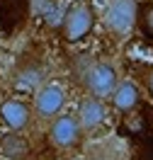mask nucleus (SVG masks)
<instances>
[{"label":"nucleus","instance_id":"obj_1","mask_svg":"<svg viewBox=\"0 0 153 160\" xmlns=\"http://www.w3.org/2000/svg\"><path fill=\"white\" fill-rule=\"evenodd\" d=\"M139 2L136 0H107L102 10V24L112 37H129L136 29Z\"/></svg>","mask_w":153,"mask_h":160},{"label":"nucleus","instance_id":"obj_2","mask_svg":"<svg viewBox=\"0 0 153 160\" xmlns=\"http://www.w3.org/2000/svg\"><path fill=\"white\" fill-rule=\"evenodd\" d=\"M119 73L114 68L112 63H107V61H97V63H92L85 68L83 73V88L88 90V95L92 97H100V100H110L117 90V85H119Z\"/></svg>","mask_w":153,"mask_h":160},{"label":"nucleus","instance_id":"obj_3","mask_svg":"<svg viewBox=\"0 0 153 160\" xmlns=\"http://www.w3.org/2000/svg\"><path fill=\"white\" fill-rule=\"evenodd\" d=\"M92 27H95V12H92V8L88 2L71 5L61 20V34H63V39L71 41V44L83 41L92 32Z\"/></svg>","mask_w":153,"mask_h":160},{"label":"nucleus","instance_id":"obj_4","mask_svg":"<svg viewBox=\"0 0 153 160\" xmlns=\"http://www.w3.org/2000/svg\"><path fill=\"white\" fill-rule=\"evenodd\" d=\"M85 136H88V133L83 131L78 117H75V114H68V112L61 114V117H56L49 126V141L61 150L80 148Z\"/></svg>","mask_w":153,"mask_h":160},{"label":"nucleus","instance_id":"obj_5","mask_svg":"<svg viewBox=\"0 0 153 160\" xmlns=\"http://www.w3.org/2000/svg\"><path fill=\"white\" fill-rule=\"evenodd\" d=\"M66 90H63L59 82H44L39 90L34 92V114L39 117V119H56V117H61L63 114V107H66Z\"/></svg>","mask_w":153,"mask_h":160},{"label":"nucleus","instance_id":"obj_6","mask_svg":"<svg viewBox=\"0 0 153 160\" xmlns=\"http://www.w3.org/2000/svg\"><path fill=\"white\" fill-rule=\"evenodd\" d=\"M75 117L80 121V126L85 133H95V131H100L105 126V121H107V107H105V102L100 97H83L80 107L75 112Z\"/></svg>","mask_w":153,"mask_h":160},{"label":"nucleus","instance_id":"obj_7","mask_svg":"<svg viewBox=\"0 0 153 160\" xmlns=\"http://www.w3.org/2000/svg\"><path fill=\"white\" fill-rule=\"evenodd\" d=\"M44 68L39 61H22L17 68L12 70L10 85L20 92H37L44 85Z\"/></svg>","mask_w":153,"mask_h":160},{"label":"nucleus","instance_id":"obj_8","mask_svg":"<svg viewBox=\"0 0 153 160\" xmlns=\"http://www.w3.org/2000/svg\"><path fill=\"white\" fill-rule=\"evenodd\" d=\"M0 121L10 131L20 133V131H24L32 124V107L24 100L10 97V100H5L0 104Z\"/></svg>","mask_w":153,"mask_h":160},{"label":"nucleus","instance_id":"obj_9","mask_svg":"<svg viewBox=\"0 0 153 160\" xmlns=\"http://www.w3.org/2000/svg\"><path fill=\"white\" fill-rule=\"evenodd\" d=\"M139 102H141V92L139 88L134 85L131 80H119V85H117V90L114 95L110 97V104H112L114 112H119V114H131L136 107H139Z\"/></svg>","mask_w":153,"mask_h":160},{"label":"nucleus","instance_id":"obj_10","mask_svg":"<svg viewBox=\"0 0 153 160\" xmlns=\"http://www.w3.org/2000/svg\"><path fill=\"white\" fill-rule=\"evenodd\" d=\"M29 155V146L27 141L10 131L8 136H0V158L3 160H27Z\"/></svg>","mask_w":153,"mask_h":160},{"label":"nucleus","instance_id":"obj_11","mask_svg":"<svg viewBox=\"0 0 153 160\" xmlns=\"http://www.w3.org/2000/svg\"><path fill=\"white\" fill-rule=\"evenodd\" d=\"M136 29L146 39H153V2H139V15H136Z\"/></svg>","mask_w":153,"mask_h":160},{"label":"nucleus","instance_id":"obj_12","mask_svg":"<svg viewBox=\"0 0 153 160\" xmlns=\"http://www.w3.org/2000/svg\"><path fill=\"white\" fill-rule=\"evenodd\" d=\"M146 88H148V92H151V97H153V68L146 73Z\"/></svg>","mask_w":153,"mask_h":160},{"label":"nucleus","instance_id":"obj_13","mask_svg":"<svg viewBox=\"0 0 153 160\" xmlns=\"http://www.w3.org/2000/svg\"><path fill=\"white\" fill-rule=\"evenodd\" d=\"M0 160H3V158H0Z\"/></svg>","mask_w":153,"mask_h":160}]
</instances>
